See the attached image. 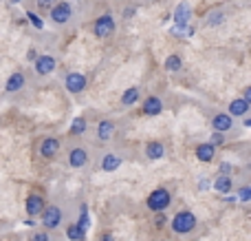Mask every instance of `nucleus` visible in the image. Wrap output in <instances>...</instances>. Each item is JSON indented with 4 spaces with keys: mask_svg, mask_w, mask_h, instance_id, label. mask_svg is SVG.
I'll use <instances>...</instances> for the list:
<instances>
[{
    "mask_svg": "<svg viewBox=\"0 0 251 241\" xmlns=\"http://www.w3.org/2000/svg\"><path fill=\"white\" fill-rule=\"evenodd\" d=\"M122 164H124V153L122 151H115V149H104L100 153V157H97V166H100V171H104V173L119 171Z\"/></svg>",
    "mask_w": 251,
    "mask_h": 241,
    "instance_id": "nucleus-3",
    "label": "nucleus"
},
{
    "mask_svg": "<svg viewBox=\"0 0 251 241\" xmlns=\"http://www.w3.org/2000/svg\"><path fill=\"white\" fill-rule=\"evenodd\" d=\"M64 217H66V211H64V206L62 204H57V202H53V204H49V206H44V211H42V226H44V230H57V228H62L64 226Z\"/></svg>",
    "mask_w": 251,
    "mask_h": 241,
    "instance_id": "nucleus-2",
    "label": "nucleus"
},
{
    "mask_svg": "<svg viewBox=\"0 0 251 241\" xmlns=\"http://www.w3.org/2000/svg\"><path fill=\"white\" fill-rule=\"evenodd\" d=\"M26 16H29V20H31V22H33V27H35V29H42V20H40V18L35 16L33 11H29V13H26Z\"/></svg>",
    "mask_w": 251,
    "mask_h": 241,
    "instance_id": "nucleus-31",
    "label": "nucleus"
},
{
    "mask_svg": "<svg viewBox=\"0 0 251 241\" xmlns=\"http://www.w3.org/2000/svg\"><path fill=\"white\" fill-rule=\"evenodd\" d=\"M86 131H88V122L84 118H75L73 122H71V128H69L71 137H82Z\"/></svg>",
    "mask_w": 251,
    "mask_h": 241,
    "instance_id": "nucleus-22",
    "label": "nucleus"
},
{
    "mask_svg": "<svg viewBox=\"0 0 251 241\" xmlns=\"http://www.w3.org/2000/svg\"><path fill=\"white\" fill-rule=\"evenodd\" d=\"M100 241H115V237H113L110 233H104V235L100 237Z\"/></svg>",
    "mask_w": 251,
    "mask_h": 241,
    "instance_id": "nucleus-32",
    "label": "nucleus"
},
{
    "mask_svg": "<svg viewBox=\"0 0 251 241\" xmlns=\"http://www.w3.org/2000/svg\"><path fill=\"white\" fill-rule=\"evenodd\" d=\"M55 2H57V0H35V4H38L40 11H49V9H51Z\"/></svg>",
    "mask_w": 251,
    "mask_h": 241,
    "instance_id": "nucleus-29",
    "label": "nucleus"
},
{
    "mask_svg": "<svg viewBox=\"0 0 251 241\" xmlns=\"http://www.w3.org/2000/svg\"><path fill=\"white\" fill-rule=\"evenodd\" d=\"M194 155H196V159H199V162L209 164L214 157H216V146H212V144H209V142H203V144H199V146H196Z\"/></svg>",
    "mask_w": 251,
    "mask_h": 241,
    "instance_id": "nucleus-18",
    "label": "nucleus"
},
{
    "mask_svg": "<svg viewBox=\"0 0 251 241\" xmlns=\"http://www.w3.org/2000/svg\"><path fill=\"white\" fill-rule=\"evenodd\" d=\"M214 190L216 193H223V195H227V193H231L234 190V180H231V175H216V180H214Z\"/></svg>",
    "mask_w": 251,
    "mask_h": 241,
    "instance_id": "nucleus-19",
    "label": "nucleus"
},
{
    "mask_svg": "<svg viewBox=\"0 0 251 241\" xmlns=\"http://www.w3.org/2000/svg\"><path fill=\"white\" fill-rule=\"evenodd\" d=\"M223 20H225V13L223 11H212L207 18V27H218L223 25Z\"/></svg>",
    "mask_w": 251,
    "mask_h": 241,
    "instance_id": "nucleus-25",
    "label": "nucleus"
},
{
    "mask_svg": "<svg viewBox=\"0 0 251 241\" xmlns=\"http://www.w3.org/2000/svg\"><path fill=\"white\" fill-rule=\"evenodd\" d=\"M223 142H225V133H216V131H214V135L209 137V144H212V146H221Z\"/></svg>",
    "mask_w": 251,
    "mask_h": 241,
    "instance_id": "nucleus-30",
    "label": "nucleus"
},
{
    "mask_svg": "<svg viewBox=\"0 0 251 241\" xmlns=\"http://www.w3.org/2000/svg\"><path fill=\"white\" fill-rule=\"evenodd\" d=\"M13 2H20V0H13Z\"/></svg>",
    "mask_w": 251,
    "mask_h": 241,
    "instance_id": "nucleus-34",
    "label": "nucleus"
},
{
    "mask_svg": "<svg viewBox=\"0 0 251 241\" xmlns=\"http://www.w3.org/2000/svg\"><path fill=\"white\" fill-rule=\"evenodd\" d=\"M77 226L84 230V233H86V230H88V226H91V219H88V208H86V206H82V215H79Z\"/></svg>",
    "mask_w": 251,
    "mask_h": 241,
    "instance_id": "nucleus-26",
    "label": "nucleus"
},
{
    "mask_svg": "<svg viewBox=\"0 0 251 241\" xmlns=\"http://www.w3.org/2000/svg\"><path fill=\"white\" fill-rule=\"evenodd\" d=\"M249 109L251 104L247 100H243V97H236V100L229 102V109H227V113L231 115V118H245V115H249Z\"/></svg>",
    "mask_w": 251,
    "mask_h": 241,
    "instance_id": "nucleus-17",
    "label": "nucleus"
},
{
    "mask_svg": "<svg viewBox=\"0 0 251 241\" xmlns=\"http://www.w3.org/2000/svg\"><path fill=\"white\" fill-rule=\"evenodd\" d=\"M243 100H247L249 104H251V89H245V95H243Z\"/></svg>",
    "mask_w": 251,
    "mask_h": 241,
    "instance_id": "nucleus-33",
    "label": "nucleus"
},
{
    "mask_svg": "<svg viewBox=\"0 0 251 241\" xmlns=\"http://www.w3.org/2000/svg\"><path fill=\"white\" fill-rule=\"evenodd\" d=\"M117 135V122L110 118H104L97 122V128H95V140L97 144H104V146H110V142L115 140Z\"/></svg>",
    "mask_w": 251,
    "mask_h": 241,
    "instance_id": "nucleus-6",
    "label": "nucleus"
},
{
    "mask_svg": "<svg viewBox=\"0 0 251 241\" xmlns=\"http://www.w3.org/2000/svg\"><path fill=\"white\" fill-rule=\"evenodd\" d=\"M196 226H199V219H196V215L192 211H181L174 215L172 219V230L176 235H190L196 230Z\"/></svg>",
    "mask_w": 251,
    "mask_h": 241,
    "instance_id": "nucleus-4",
    "label": "nucleus"
},
{
    "mask_svg": "<svg viewBox=\"0 0 251 241\" xmlns=\"http://www.w3.org/2000/svg\"><path fill=\"white\" fill-rule=\"evenodd\" d=\"M146 204L152 212H163L165 208L172 204V195H170L168 188H156V190L150 193V197H148Z\"/></svg>",
    "mask_w": 251,
    "mask_h": 241,
    "instance_id": "nucleus-7",
    "label": "nucleus"
},
{
    "mask_svg": "<svg viewBox=\"0 0 251 241\" xmlns=\"http://www.w3.org/2000/svg\"><path fill=\"white\" fill-rule=\"evenodd\" d=\"M234 118H231L229 113H216L212 118V126L216 133H229L231 128H234Z\"/></svg>",
    "mask_w": 251,
    "mask_h": 241,
    "instance_id": "nucleus-15",
    "label": "nucleus"
},
{
    "mask_svg": "<svg viewBox=\"0 0 251 241\" xmlns=\"http://www.w3.org/2000/svg\"><path fill=\"white\" fill-rule=\"evenodd\" d=\"M44 206H47V202H44V197L40 193H29L26 195V202H25V211L29 217H40L44 211Z\"/></svg>",
    "mask_w": 251,
    "mask_h": 241,
    "instance_id": "nucleus-13",
    "label": "nucleus"
},
{
    "mask_svg": "<svg viewBox=\"0 0 251 241\" xmlns=\"http://www.w3.org/2000/svg\"><path fill=\"white\" fill-rule=\"evenodd\" d=\"M29 241H53V239H51V233H49V230H35V233L29 237Z\"/></svg>",
    "mask_w": 251,
    "mask_h": 241,
    "instance_id": "nucleus-27",
    "label": "nucleus"
},
{
    "mask_svg": "<svg viewBox=\"0 0 251 241\" xmlns=\"http://www.w3.org/2000/svg\"><path fill=\"white\" fill-rule=\"evenodd\" d=\"M66 237L71 241H84V230L79 228L77 224H71L69 228H66Z\"/></svg>",
    "mask_w": 251,
    "mask_h": 241,
    "instance_id": "nucleus-24",
    "label": "nucleus"
},
{
    "mask_svg": "<svg viewBox=\"0 0 251 241\" xmlns=\"http://www.w3.org/2000/svg\"><path fill=\"white\" fill-rule=\"evenodd\" d=\"M146 157L148 159H152V162H159V159H163L165 157V153H168V149H165V144L163 142H159V140H152V142H148L146 144Z\"/></svg>",
    "mask_w": 251,
    "mask_h": 241,
    "instance_id": "nucleus-16",
    "label": "nucleus"
},
{
    "mask_svg": "<svg viewBox=\"0 0 251 241\" xmlns=\"http://www.w3.org/2000/svg\"><path fill=\"white\" fill-rule=\"evenodd\" d=\"M93 33H95L100 40L110 38V35L115 33V16L113 13L110 11L101 13V16L95 20V25H93Z\"/></svg>",
    "mask_w": 251,
    "mask_h": 241,
    "instance_id": "nucleus-8",
    "label": "nucleus"
},
{
    "mask_svg": "<svg viewBox=\"0 0 251 241\" xmlns=\"http://www.w3.org/2000/svg\"><path fill=\"white\" fill-rule=\"evenodd\" d=\"M49 11H51V20L62 27V25H69L71 18H73V4L66 2V0H57Z\"/></svg>",
    "mask_w": 251,
    "mask_h": 241,
    "instance_id": "nucleus-9",
    "label": "nucleus"
},
{
    "mask_svg": "<svg viewBox=\"0 0 251 241\" xmlns=\"http://www.w3.org/2000/svg\"><path fill=\"white\" fill-rule=\"evenodd\" d=\"M26 87H29V75H26L25 71H13V73L7 78V82H4L2 93L7 97H13V95L25 91Z\"/></svg>",
    "mask_w": 251,
    "mask_h": 241,
    "instance_id": "nucleus-5",
    "label": "nucleus"
},
{
    "mask_svg": "<svg viewBox=\"0 0 251 241\" xmlns=\"http://www.w3.org/2000/svg\"><path fill=\"white\" fill-rule=\"evenodd\" d=\"M187 18H190V4L187 2H181L176 7V11H174V20H176V25L185 27L187 25Z\"/></svg>",
    "mask_w": 251,
    "mask_h": 241,
    "instance_id": "nucleus-23",
    "label": "nucleus"
},
{
    "mask_svg": "<svg viewBox=\"0 0 251 241\" xmlns=\"http://www.w3.org/2000/svg\"><path fill=\"white\" fill-rule=\"evenodd\" d=\"M238 199H240V202H249V199H251V186L249 184L238 186Z\"/></svg>",
    "mask_w": 251,
    "mask_h": 241,
    "instance_id": "nucleus-28",
    "label": "nucleus"
},
{
    "mask_svg": "<svg viewBox=\"0 0 251 241\" xmlns=\"http://www.w3.org/2000/svg\"><path fill=\"white\" fill-rule=\"evenodd\" d=\"M60 151H62V142H60V137H55V135H49L40 142V155H42L44 159H55L57 155H60Z\"/></svg>",
    "mask_w": 251,
    "mask_h": 241,
    "instance_id": "nucleus-12",
    "label": "nucleus"
},
{
    "mask_svg": "<svg viewBox=\"0 0 251 241\" xmlns=\"http://www.w3.org/2000/svg\"><path fill=\"white\" fill-rule=\"evenodd\" d=\"M55 69H57V60L53 56H49V53H42V56L35 58V64H33L35 75H40V78H47V75H51Z\"/></svg>",
    "mask_w": 251,
    "mask_h": 241,
    "instance_id": "nucleus-11",
    "label": "nucleus"
},
{
    "mask_svg": "<svg viewBox=\"0 0 251 241\" xmlns=\"http://www.w3.org/2000/svg\"><path fill=\"white\" fill-rule=\"evenodd\" d=\"M163 69L168 71V73H178V71L183 69V60H181V56H176V53L168 56V58H165V62H163Z\"/></svg>",
    "mask_w": 251,
    "mask_h": 241,
    "instance_id": "nucleus-21",
    "label": "nucleus"
},
{
    "mask_svg": "<svg viewBox=\"0 0 251 241\" xmlns=\"http://www.w3.org/2000/svg\"><path fill=\"white\" fill-rule=\"evenodd\" d=\"M88 87V80L84 73H79V71H71V73H66L64 78V89L69 93H73V95H79V93H84Z\"/></svg>",
    "mask_w": 251,
    "mask_h": 241,
    "instance_id": "nucleus-10",
    "label": "nucleus"
},
{
    "mask_svg": "<svg viewBox=\"0 0 251 241\" xmlns=\"http://www.w3.org/2000/svg\"><path fill=\"white\" fill-rule=\"evenodd\" d=\"M91 159H93V155L86 144H82V142L69 144V149H66V164H69L73 171H84V168H88Z\"/></svg>",
    "mask_w": 251,
    "mask_h": 241,
    "instance_id": "nucleus-1",
    "label": "nucleus"
},
{
    "mask_svg": "<svg viewBox=\"0 0 251 241\" xmlns=\"http://www.w3.org/2000/svg\"><path fill=\"white\" fill-rule=\"evenodd\" d=\"M163 113V100L159 95H148L143 102V115L148 118H156V115Z\"/></svg>",
    "mask_w": 251,
    "mask_h": 241,
    "instance_id": "nucleus-14",
    "label": "nucleus"
},
{
    "mask_svg": "<svg viewBox=\"0 0 251 241\" xmlns=\"http://www.w3.org/2000/svg\"><path fill=\"white\" fill-rule=\"evenodd\" d=\"M139 97H141V89L139 87H128L126 91L122 93V106H134L139 102Z\"/></svg>",
    "mask_w": 251,
    "mask_h": 241,
    "instance_id": "nucleus-20",
    "label": "nucleus"
}]
</instances>
